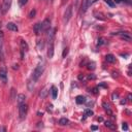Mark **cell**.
Instances as JSON below:
<instances>
[{"label": "cell", "instance_id": "obj_1", "mask_svg": "<svg viewBox=\"0 0 132 132\" xmlns=\"http://www.w3.org/2000/svg\"><path fill=\"white\" fill-rule=\"evenodd\" d=\"M42 72H43V65L42 64H38L36 66V68L34 69L33 73H32V79H33V82H36L40 77V75L42 74Z\"/></svg>", "mask_w": 132, "mask_h": 132}, {"label": "cell", "instance_id": "obj_2", "mask_svg": "<svg viewBox=\"0 0 132 132\" xmlns=\"http://www.w3.org/2000/svg\"><path fill=\"white\" fill-rule=\"evenodd\" d=\"M27 111H28V106L26 103H22L19 105V115H20V119L24 120L27 116Z\"/></svg>", "mask_w": 132, "mask_h": 132}, {"label": "cell", "instance_id": "obj_3", "mask_svg": "<svg viewBox=\"0 0 132 132\" xmlns=\"http://www.w3.org/2000/svg\"><path fill=\"white\" fill-rule=\"evenodd\" d=\"M12 2H13V0H3L2 5H1V12H2L3 15H5L8 12V9L11 8Z\"/></svg>", "mask_w": 132, "mask_h": 132}, {"label": "cell", "instance_id": "obj_4", "mask_svg": "<svg viewBox=\"0 0 132 132\" xmlns=\"http://www.w3.org/2000/svg\"><path fill=\"white\" fill-rule=\"evenodd\" d=\"M3 41H4V34L2 31H0V61L4 60V54H3Z\"/></svg>", "mask_w": 132, "mask_h": 132}, {"label": "cell", "instance_id": "obj_5", "mask_svg": "<svg viewBox=\"0 0 132 132\" xmlns=\"http://www.w3.org/2000/svg\"><path fill=\"white\" fill-rule=\"evenodd\" d=\"M71 17H72V6H71V5H69V6L66 8L65 13H64V17H63V21H64V23H68V22H69V20L71 19Z\"/></svg>", "mask_w": 132, "mask_h": 132}, {"label": "cell", "instance_id": "obj_6", "mask_svg": "<svg viewBox=\"0 0 132 132\" xmlns=\"http://www.w3.org/2000/svg\"><path fill=\"white\" fill-rule=\"evenodd\" d=\"M0 80L3 84L7 83V70L5 67H1L0 68Z\"/></svg>", "mask_w": 132, "mask_h": 132}, {"label": "cell", "instance_id": "obj_7", "mask_svg": "<svg viewBox=\"0 0 132 132\" xmlns=\"http://www.w3.org/2000/svg\"><path fill=\"white\" fill-rule=\"evenodd\" d=\"M97 0H84L83 2V5H82V8H83V12H86L88 8H89L93 3H95Z\"/></svg>", "mask_w": 132, "mask_h": 132}, {"label": "cell", "instance_id": "obj_8", "mask_svg": "<svg viewBox=\"0 0 132 132\" xmlns=\"http://www.w3.org/2000/svg\"><path fill=\"white\" fill-rule=\"evenodd\" d=\"M117 34L120 35V37L122 39H124L125 41H128V42L131 41V35H130V33H128V32H119Z\"/></svg>", "mask_w": 132, "mask_h": 132}, {"label": "cell", "instance_id": "obj_9", "mask_svg": "<svg viewBox=\"0 0 132 132\" xmlns=\"http://www.w3.org/2000/svg\"><path fill=\"white\" fill-rule=\"evenodd\" d=\"M42 25V31H49L51 29V21L49 19H46L41 23Z\"/></svg>", "mask_w": 132, "mask_h": 132}, {"label": "cell", "instance_id": "obj_10", "mask_svg": "<svg viewBox=\"0 0 132 132\" xmlns=\"http://www.w3.org/2000/svg\"><path fill=\"white\" fill-rule=\"evenodd\" d=\"M28 45L25 40H21V53H22V59H24V53L28 51Z\"/></svg>", "mask_w": 132, "mask_h": 132}, {"label": "cell", "instance_id": "obj_11", "mask_svg": "<svg viewBox=\"0 0 132 132\" xmlns=\"http://www.w3.org/2000/svg\"><path fill=\"white\" fill-rule=\"evenodd\" d=\"M48 57L52 59L54 57V42H49V49H48Z\"/></svg>", "mask_w": 132, "mask_h": 132}, {"label": "cell", "instance_id": "obj_12", "mask_svg": "<svg viewBox=\"0 0 132 132\" xmlns=\"http://www.w3.org/2000/svg\"><path fill=\"white\" fill-rule=\"evenodd\" d=\"M33 30H34V32H35L36 35H39L41 33V31H42V25H41V23L35 24L34 27H33Z\"/></svg>", "mask_w": 132, "mask_h": 132}, {"label": "cell", "instance_id": "obj_13", "mask_svg": "<svg viewBox=\"0 0 132 132\" xmlns=\"http://www.w3.org/2000/svg\"><path fill=\"white\" fill-rule=\"evenodd\" d=\"M6 28L11 31H14V32H17L19 29H18V26L15 24V23H7L6 25Z\"/></svg>", "mask_w": 132, "mask_h": 132}, {"label": "cell", "instance_id": "obj_14", "mask_svg": "<svg viewBox=\"0 0 132 132\" xmlns=\"http://www.w3.org/2000/svg\"><path fill=\"white\" fill-rule=\"evenodd\" d=\"M25 101H26V96H25L24 94H19L18 97H17V102H18V104L20 105V104H22V103H25Z\"/></svg>", "mask_w": 132, "mask_h": 132}, {"label": "cell", "instance_id": "obj_15", "mask_svg": "<svg viewBox=\"0 0 132 132\" xmlns=\"http://www.w3.org/2000/svg\"><path fill=\"white\" fill-rule=\"evenodd\" d=\"M51 93H52V98L53 99H56L57 96H58V89H57L55 86H52L51 87Z\"/></svg>", "mask_w": 132, "mask_h": 132}, {"label": "cell", "instance_id": "obj_16", "mask_svg": "<svg viewBox=\"0 0 132 132\" xmlns=\"http://www.w3.org/2000/svg\"><path fill=\"white\" fill-rule=\"evenodd\" d=\"M75 102H76L77 104H83V103L86 102V97L83 96V95H78V96H76V98H75Z\"/></svg>", "mask_w": 132, "mask_h": 132}, {"label": "cell", "instance_id": "obj_17", "mask_svg": "<svg viewBox=\"0 0 132 132\" xmlns=\"http://www.w3.org/2000/svg\"><path fill=\"white\" fill-rule=\"evenodd\" d=\"M105 60H106L108 63H115V62H116V58H115V56L111 55V54L106 55V56H105Z\"/></svg>", "mask_w": 132, "mask_h": 132}, {"label": "cell", "instance_id": "obj_18", "mask_svg": "<svg viewBox=\"0 0 132 132\" xmlns=\"http://www.w3.org/2000/svg\"><path fill=\"white\" fill-rule=\"evenodd\" d=\"M104 125H105L107 128L111 129V130H115V129H117V126H116L115 124H113L110 121H105V122H104Z\"/></svg>", "mask_w": 132, "mask_h": 132}, {"label": "cell", "instance_id": "obj_19", "mask_svg": "<svg viewBox=\"0 0 132 132\" xmlns=\"http://www.w3.org/2000/svg\"><path fill=\"white\" fill-rule=\"evenodd\" d=\"M102 106L104 107V109L106 110V113L109 115V116H113V113H111V110H110V107H109V104H107L106 102H103L102 103Z\"/></svg>", "mask_w": 132, "mask_h": 132}, {"label": "cell", "instance_id": "obj_20", "mask_svg": "<svg viewBox=\"0 0 132 132\" xmlns=\"http://www.w3.org/2000/svg\"><path fill=\"white\" fill-rule=\"evenodd\" d=\"M94 16H95V18L96 19H99V20H102V21H104L105 20V18H104V16L101 14V13H98V12H94Z\"/></svg>", "mask_w": 132, "mask_h": 132}, {"label": "cell", "instance_id": "obj_21", "mask_svg": "<svg viewBox=\"0 0 132 132\" xmlns=\"http://www.w3.org/2000/svg\"><path fill=\"white\" fill-rule=\"evenodd\" d=\"M106 43H107V41L105 38H103V37L98 38V46H103V45H106Z\"/></svg>", "mask_w": 132, "mask_h": 132}, {"label": "cell", "instance_id": "obj_22", "mask_svg": "<svg viewBox=\"0 0 132 132\" xmlns=\"http://www.w3.org/2000/svg\"><path fill=\"white\" fill-rule=\"evenodd\" d=\"M69 123V121L66 119V118H62V119H60V121H59V124L61 125V126H65V125H67Z\"/></svg>", "mask_w": 132, "mask_h": 132}, {"label": "cell", "instance_id": "obj_23", "mask_svg": "<svg viewBox=\"0 0 132 132\" xmlns=\"http://www.w3.org/2000/svg\"><path fill=\"white\" fill-rule=\"evenodd\" d=\"M15 99H17V96H16V90L13 88L12 91H11V101H14Z\"/></svg>", "mask_w": 132, "mask_h": 132}, {"label": "cell", "instance_id": "obj_24", "mask_svg": "<svg viewBox=\"0 0 132 132\" xmlns=\"http://www.w3.org/2000/svg\"><path fill=\"white\" fill-rule=\"evenodd\" d=\"M105 1V3H107V5H109L110 7H114L116 4H115V2H114V0H104Z\"/></svg>", "mask_w": 132, "mask_h": 132}, {"label": "cell", "instance_id": "obj_25", "mask_svg": "<svg viewBox=\"0 0 132 132\" xmlns=\"http://www.w3.org/2000/svg\"><path fill=\"white\" fill-rule=\"evenodd\" d=\"M85 116H86V117L93 116V111H92L91 109H86V110H85Z\"/></svg>", "mask_w": 132, "mask_h": 132}, {"label": "cell", "instance_id": "obj_26", "mask_svg": "<svg viewBox=\"0 0 132 132\" xmlns=\"http://www.w3.org/2000/svg\"><path fill=\"white\" fill-rule=\"evenodd\" d=\"M35 15H36V11H35V9H32V11L30 12V14H29V18L32 19V18L35 17Z\"/></svg>", "mask_w": 132, "mask_h": 132}, {"label": "cell", "instance_id": "obj_27", "mask_svg": "<svg viewBox=\"0 0 132 132\" xmlns=\"http://www.w3.org/2000/svg\"><path fill=\"white\" fill-rule=\"evenodd\" d=\"M27 2H28V0H19V4H20V6H24Z\"/></svg>", "mask_w": 132, "mask_h": 132}, {"label": "cell", "instance_id": "obj_28", "mask_svg": "<svg viewBox=\"0 0 132 132\" xmlns=\"http://www.w3.org/2000/svg\"><path fill=\"white\" fill-rule=\"evenodd\" d=\"M67 54H68V49H67V48H65V49H64V51H63L62 57H63V58H65V57L67 56Z\"/></svg>", "mask_w": 132, "mask_h": 132}, {"label": "cell", "instance_id": "obj_29", "mask_svg": "<svg viewBox=\"0 0 132 132\" xmlns=\"http://www.w3.org/2000/svg\"><path fill=\"white\" fill-rule=\"evenodd\" d=\"M122 128H123V130H128V125H127V123H123V125H122Z\"/></svg>", "mask_w": 132, "mask_h": 132}, {"label": "cell", "instance_id": "obj_30", "mask_svg": "<svg viewBox=\"0 0 132 132\" xmlns=\"http://www.w3.org/2000/svg\"><path fill=\"white\" fill-rule=\"evenodd\" d=\"M46 95H47V90H43V91H42V94L40 93L41 98H45V97H46Z\"/></svg>", "mask_w": 132, "mask_h": 132}, {"label": "cell", "instance_id": "obj_31", "mask_svg": "<svg viewBox=\"0 0 132 132\" xmlns=\"http://www.w3.org/2000/svg\"><path fill=\"white\" fill-rule=\"evenodd\" d=\"M118 97H119V95H118L117 93H114V94H113V100H116Z\"/></svg>", "mask_w": 132, "mask_h": 132}, {"label": "cell", "instance_id": "obj_32", "mask_svg": "<svg viewBox=\"0 0 132 132\" xmlns=\"http://www.w3.org/2000/svg\"><path fill=\"white\" fill-rule=\"evenodd\" d=\"M88 78H89V79H95V78H96V76H95V75H93V74H91V75L88 76Z\"/></svg>", "mask_w": 132, "mask_h": 132}, {"label": "cell", "instance_id": "obj_33", "mask_svg": "<svg viewBox=\"0 0 132 132\" xmlns=\"http://www.w3.org/2000/svg\"><path fill=\"white\" fill-rule=\"evenodd\" d=\"M0 131L5 132V131H6V128H5V127H0Z\"/></svg>", "mask_w": 132, "mask_h": 132}, {"label": "cell", "instance_id": "obj_34", "mask_svg": "<svg viewBox=\"0 0 132 132\" xmlns=\"http://www.w3.org/2000/svg\"><path fill=\"white\" fill-rule=\"evenodd\" d=\"M91 129H92V130H97V129H98V127H97V126H92V127H91Z\"/></svg>", "mask_w": 132, "mask_h": 132}, {"label": "cell", "instance_id": "obj_35", "mask_svg": "<svg viewBox=\"0 0 132 132\" xmlns=\"http://www.w3.org/2000/svg\"><path fill=\"white\" fill-rule=\"evenodd\" d=\"M93 93H94V94H97V88H95V89L93 90Z\"/></svg>", "mask_w": 132, "mask_h": 132}, {"label": "cell", "instance_id": "obj_36", "mask_svg": "<svg viewBox=\"0 0 132 132\" xmlns=\"http://www.w3.org/2000/svg\"><path fill=\"white\" fill-rule=\"evenodd\" d=\"M128 100H129V101H131V94H129V95H128Z\"/></svg>", "mask_w": 132, "mask_h": 132}, {"label": "cell", "instance_id": "obj_37", "mask_svg": "<svg viewBox=\"0 0 132 132\" xmlns=\"http://www.w3.org/2000/svg\"><path fill=\"white\" fill-rule=\"evenodd\" d=\"M19 67H18V65H14V69H18Z\"/></svg>", "mask_w": 132, "mask_h": 132}, {"label": "cell", "instance_id": "obj_38", "mask_svg": "<svg viewBox=\"0 0 132 132\" xmlns=\"http://www.w3.org/2000/svg\"><path fill=\"white\" fill-rule=\"evenodd\" d=\"M65 1H67V0H63V3H64V2H65Z\"/></svg>", "mask_w": 132, "mask_h": 132}, {"label": "cell", "instance_id": "obj_39", "mask_svg": "<svg viewBox=\"0 0 132 132\" xmlns=\"http://www.w3.org/2000/svg\"><path fill=\"white\" fill-rule=\"evenodd\" d=\"M0 11H1V5H0Z\"/></svg>", "mask_w": 132, "mask_h": 132}]
</instances>
